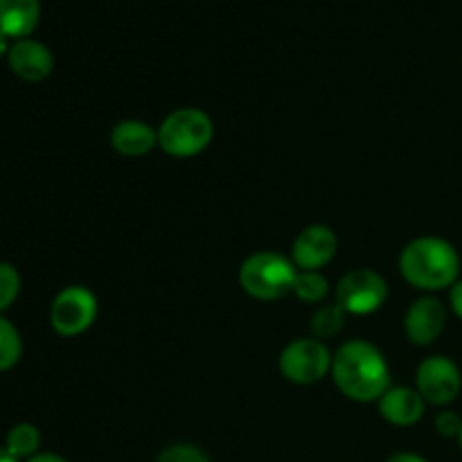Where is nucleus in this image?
Segmentation results:
<instances>
[{
	"instance_id": "1",
	"label": "nucleus",
	"mask_w": 462,
	"mask_h": 462,
	"mask_svg": "<svg viewBox=\"0 0 462 462\" xmlns=\"http://www.w3.org/2000/svg\"><path fill=\"white\" fill-rule=\"evenodd\" d=\"M332 377L338 391L355 402H379L391 388V370L382 352L368 341L343 343L332 356Z\"/></svg>"
},
{
	"instance_id": "7",
	"label": "nucleus",
	"mask_w": 462,
	"mask_h": 462,
	"mask_svg": "<svg viewBox=\"0 0 462 462\" xmlns=\"http://www.w3.org/2000/svg\"><path fill=\"white\" fill-rule=\"evenodd\" d=\"M97 319V300L93 291L72 284L57 293L50 310V323L59 337H79Z\"/></svg>"
},
{
	"instance_id": "11",
	"label": "nucleus",
	"mask_w": 462,
	"mask_h": 462,
	"mask_svg": "<svg viewBox=\"0 0 462 462\" xmlns=\"http://www.w3.org/2000/svg\"><path fill=\"white\" fill-rule=\"evenodd\" d=\"M7 63L14 75L21 77L23 81H43L54 68V59L48 45L34 39L14 41L7 52Z\"/></svg>"
},
{
	"instance_id": "12",
	"label": "nucleus",
	"mask_w": 462,
	"mask_h": 462,
	"mask_svg": "<svg viewBox=\"0 0 462 462\" xmlns=\"http://www.w3.org/2000/svg\"><path fill=\"white\" fill-rule=\"evenodd\" d=\"M427 402L422 400L418 391L406 386L388 388L379 400V413L386 422L395 424V427H413L422 420Z\"/></svg>"
},
{
	"instance_id": "23",
	"label": "nucleus",
	"mask_w": 462,
	"mask_h": 462,
	"mask_svg": "<svg viewBox=\"0 0 462 462\" xmlns=\"http://www.w3.org/2000/svg\"><path fill=\"white\" fill-rule=\"evenodd\" d=\"M386 462H427V460L418 454H395V456H391Z\"/></svg>"
},
{
	"instance_id": "21",
	"label": "nucleus",
	"mask_w": 462,
	"mask_h": 462,
	"mask_svg": "<svg viewBox=\"0 0 462 462\" xmlns=\"http://www.w3.org/2000/svg\"><path fill=\"white\" fill-rule=\"evenodd\" d=\"M436 431L442 438H458L462 431V418H458L454 411H445L436 418Z\"/></svg>"
},
{
	"instance_id": "26",
	"label": "nucleus",
	"mask_w": 462,
	"mask_h": 462,
	"mask_svg": "<svg viewBox=\"0 0 462 462\" xmlns=\"http://www.w3.org/2000/svg\"><path fill=\"white\" fill-rule=\"evenodd\" d=\"M0 462H18V460L14 458V456L9 454V451L5 449V447H0Z\"/></svg>"
},
{
	"instance_id": "2",
	"label": "nucleus",
	"mask_w": 462,
	"mask_h": 462,
	"mask_svg": "<svg viewBox=\"0 0 462 462\" xmlns=\"http://www.w3.org/2000/svg\"><path fill=\"white\" fill-rule=\"evenodd\" d=\"M402 275L422 291H440L458 282L460 257L447 239L420 237L406 244L400 257Z\"/></svg>"
},
{
	"instance_id": "27",
	"label": "nucleus",
	"mask_w": 462,
	"mask_h": 462,
	"mask_svg": "<svg viewBox=\"0 0 462 462\" xmlns=\"http://www.w3.org/2000/svg\"><path fill=\"white\" fill-rule=\"evenodd\" d=\"M458 442H460V449H462V431H460V436H458Z\"/></svg>"
},
{
	"instance_id": "4",
	"label": "nucleus",
	"mask_w": 462,
	"mask_h": 462,
	"mask_svg": "<svg viewBox=\"0 0 462 462\" xmlns=\"http://www.w3.org/2000/svg\"><path fill=\"white\" fill-rule=\"evenodd\" d=\"M215 135L210 116L201 108H179L170 113L158 129V144L174 158H192L201 153Z\"/></svg>"
},
{
	"instance_id": "24",
	"label": "nucleus",
	"mask_w": 462,
	"mask_h": 462,
	"mask_svg": "<svg viewBox=\"0 0 462 462\" xmlns=\"http://www.w3.org/2000/svg\"><path fill=\"white\" fill-rule=\"evenodd\" d=\"M25 462H68V460L61 458V456H57V454H36V456H32V458H27Z\"/></svg>"
},
{
	"instance_id": "18",
	"label": "nucleus",
	"mask_w": 462,
	"mask_h": 462,
	"mask_svg": "<svg viewBox=\"0 0 462 462\" xmlns=\"http://www.w3.org/2000/svg\"><path fill=\"white\" fill-rule=\"evenodd\" d=\"M343 320H346V311L338 305L320 307L314 314V320H311V332H314V337L319 338V341L332 338L334 334L341 332Z\"/></svg>"
},
{
	"instance_id": "16",
	"label": "nucleus",
	"mask_w": 462,
	"mask_h": 462,
	"mask_svg": "<svg viewBox=\"0 0 462 462\" xmlns=\"http://www.w3.org/2000/svg\"><path fill=\"white\" fill-rule=\"evenodd\" d=\"M329 291V284L325 275L319 271H298L296 282H293V296L302 302H320Z\"/></svg>"
},
{
	"instance_id": "6",
	"label": "nucleus",
	"mask_w": 462,
	"mask_h": 462,
	"mask_svg": "<svg viewBox=\"0 0 462 462\" xmlns=\"http://www.w3.org/2000/svg\"><path fill=\"white\" fill-rule=\"evenodd\" d=\"M388 300V284L370 269H355L343 275L337 284V305L346 314L368 316L382 310Z\"/></svg>"
},
{
	"instance_id": "19",
	"label": "nucleus",
	"mask_w": 462,
	"mask_h": 462,
	"mask_svg": "<svg viewBox=\"0 0 462 462\" xmlns=\"http://www.w3.org/2000/svg\"><path fill=\"white\" fill-rule=\"evenodd\" d=\"M21 291V275L7 262H0V314L14 305Z\"/></svg>"
},
{
	"instance_id": "9",
	"label": "nucleus",
	"mask_w": 462,
	"mask_h": 462,
	"mask_svg": "<svg viewBox=\"0 0 462 462\" xmlns=\"http://www.w3.org/2000/svg\"><path fill=\"white\" fill-rule=\"evenodd\" d=\"M338 239L329 226L316 224L302 230L291 248V262L300 271H319L337 255Z\"/></svg>"
},
{
	"instance_id": "20",
	"label": "nucleus",
	"mask_w": 462,
	"mask_h": 462,
	"mask_svg": "<svg viewBox=\"0 0 462 462\" xmlns=\"http://www.w3.org/2000/svg\"><path fill=\"white\" fill-rule=\"evenodd\" d=\"M158 462H210L201 449L189 445H174L161 454Z\"/></svg>"
},
{
	"instance_id": "3",
	"label": "nucleus",
	"mask_w": 462,
	"mask_h": 462,
	"mask_svg": "<svg viewBox=\"0 0 462 462\" xmlns=\"http://www.w3.org/2000/svg\"><path fill=\"white\" fill-rule=\"evenodd\" d=\"M298 269L291 260L275 251H260L246 257L239 269V282L257 300H280L293 291Z\"/></svg>"
},
{
	"instance_id": "15",
	"label": "nucleus",
	"mask_w": 462,
	"mask_h": 462,
	"mask_svg": "<svg viewBox=\"0 0 462 462\" xmlns=\"http://www.w3.org/2000/svg\"><path fill=\"white\" fill-rule=\"evenodd\" d=\"M39 447L41 433L39 429L30 422L16 424V427L7 433V438H5V449H7L16 460L32 458V456H36Z\"/></svg>"
},
{
	"instance_id": "17",
	"label": "nucleus",
	"mask_w": 462,
	"mask_h": 462,
	"mask_svg": "<svg viewBox=\"0 0 462 462\" xmlns=\"http://www.w3.org/2000/svg\"><path fill=\"white\" fill-rule=\"evenodd\" d=\"M21 334H18V329L7 319L0 316V373L16 365L18 359H21Z\"/></svg>"
},
{
	"instance_id": "10",
	"label": "nucleus",
	"mask_w": 462,
	"mask_h": 462,
	"mask_svg": "<svg viewBox=\"0 0 462 462\" xmlns=\"http://www.w3.org/2000/svg\"><path fill=\"white\" fill-rule=\"evenodd\" d=\"M447 325V307L438 298H420L406 311L404 329L413 346H431Z\"/></svg>"
},
{
	"instance_id": "13",
	"label": "nucleus",
	"mask_w": 462,
	"mask_h": 462,
	"mask_svg": "<svg viewBox=\"0 0 462 462\" xmlns=\"http://www.w3.org/2000/svg\"><path fill=\"white\" fill-rule=\"evenodd\" d=\"M111 144L120 156L138 158L152 152L158 144V131L147 122L125 120L117 122L111 131Z\"/></svg>"
},
{
	"instance_id": "5",
	"label": "nucleus",
	"mask_w": 462,
	"mask_h": 462,
	"mask_svg": "<svg viewBox=\"0 0 462 462\" xmlns=\"http://www.w3.org/2000/svg\"><path fill=\"white\" fill-rule=\"evenodd\" d=\"M280 373L289 382L310 386L332 373V355L319 338H296L280 355Z\"/></svg>"
},
{
	"instance_id": "25",
	"label": "nucleus",
	"mask_w": 462,
	"mask_h": 462,
	"mask_svg": "<svg viewBox=\"0 0 462 462\" xmlns=\"http://www.w3.org/2000/svg\"><path fill=\"white\" fill-rule=\"evenodd\" d=\"M9 48H12V43H9V36L5 34V32H0V59L7 57Z\"/></svg>"
},
{
	"instance_id": "14",
	"label": "nucleus",
	"mask_w": 462,
	"mask_h": 462,
	"mask_svg": "<svg viewBox=\"0 0 462 462\" xmlns=\"http://www.w3.org/2000/svg\"><path fill=\"white\" fill-rule=\"evenodd\" d=\"M41 18L39 0H0V32L9 39H30Z\"/></svg>"
},
{
	"instance_id": "22",
	"label": "nucleus",
	"mask_w": 462,
	"mask_h": 462,
	"mask_svg": "<svg viewBox=\"0 0 462 462\" xmlns=\"http://www.w3.org/2000/svg\"><path fill=\"white\" fill-rule=\"evenodd\" d=\"M449 302H451V310H454V314L462 320V280H458V282L451 287Z\"/></svg>"
},
{
	"instance_id": "8",
	"label": "nucleus",
	"mask_w": 462,
	"mask_h": 462,
	"mask_svg": "<svg viewBox=\"0 0 462 462\" xmlns=\"http://www.w3.org/2000/svg\"><path fill=\"white\" fill-rule=\"evenodd\" d=\"M415 383L424 402L433 406H447L458 397L462 388L460 368L447 356H429L420 364Z\"/></svg>"
}]
</instances>
